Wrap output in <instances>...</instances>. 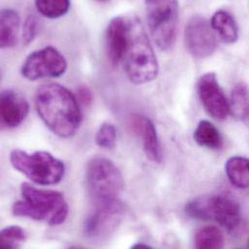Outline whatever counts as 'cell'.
Instances as JSON below:
<instances>
[{
	"instance_id": "6da1fadb",
	"label": "cell",
	"mask_w": 249,
	"mask_h": 249,
	"mask_svg": "<svg viewBox=\"0 0 249 249\" xmlns=\"http://www.w3.org/2000/svg\"><path fill=\"white\" fill-rule=\"evenodd\" d=\"M35 106L43 123L58 137H72L82 124L78 98L59 84L41 86L35 94Z\"/></svg>"
},
{
	"instance_id": "7a4b0ae2",
	"label": "cell",
	"mask_w": 249,
	"mask_h": 249,
	"mask_svg": "<svg viewBox=\"0 0 249 249\" xmlns=\"http://www.w3.org/2000/svg\"><path fill=\"white\" fill-rule=\"evenodd\" d=\"M20 191L22 200L13 205L14 215L45 221L50 226L64 223L69 208L62 193L38 189L26 182L21 184Z\"/></svg>"
},
{
	"instance_id": "3957f363",
	"label": "cell",
	"mask_w": 249,
	"mask_h": 249,
	"mask_svg": "<svg viewBox=\"0 0 249 249\" xmlns=\"http://www.w3.org/2000/svg\"><path fill=\"white\" fill-rule=\"evenodd\" d=\"M129 19V39L124 56V67L128 79L142 85L156 79L159 66L148 37L137 18Z\"/></svg>"
},
{
	"instance_id": "277c9868",
	"label": "cell",
	"mask_w": 249,
	"mask_h": 249,
	"mask_svg": "<svg viewBox=\"0 0 249 249\" xmlns=\"http://www.w3.org/2000/svg\"><path fill=\"white\" fill-rule=\"evenodd\" d=\"M87 187L94 206L119 200L124 179L116 164L103 157L91 159L87 168Z\"/></svg>"
},
{
	"instance_id": "5b68a950",
	"label": "cell",
	"mask_w": 249,
	"mask_h": 249,
	"mask_svg": "<svg viewBox=\"0 0 249 249\" xmlns=\"http://www.w3.org/2000/svg\"><path fill=\"white\" fill-rule=\"evenodd\" d=\"M12 166L31 181L39 185L59 183L65 174V165L48 151L28 153L14 149L10 154Z\"/></svg>"
},
{
	"instance_id": "8992f818",
	"label": "cell",
	"mask_w": 249,
	"mask_h": 249,
	"mask_svg": "<svg viewBox=\"0 0 249 249\" xmlns=\"http://www.w3.org/2000/svg\"><path fill=\"white\" fill-rule=\"evenodd\" d=\"M185 213L194 219L215 220L228 231L236 230L242 221L240 205L225 195L198 197L185 206Z\"/></svg>"
},
{
	"instance_id": "52a82bcc",
	"label": "cell",
	"mask_w": 249,
	"mask_h": 249,
	"mask_svg": "<svg viewBox=\"0 0 249 249\" xmlns=\"http://www.w3.org/2000/svg\"><path fill=\"white\" fill-rule=\"evenodd\" d=\"M145 12L154 42L159 49L170 50L177 40L178 0H145Z\"/></svg>"
},
{
	"instance_id": "ba28073f",
	"label": "cell",
	"mask_w": 249,
	"mask_h": 249,
	"mask_svg": "<svg viewBox=\"0 0 249 249\" xmlns=\"http://www.w3.org/2000/svg\"><path fill=\"white\" fill-rule=\"evenodd\" d=\"M67 70L64 55L55 48L49 46L31 53L24 60L20 72L23 78L37 81L45 78H58Z\"/></svg>"
},
{
	"instance_id": "9c48e42d",
	"label": "cell",
	"mask_w": 249,
	"mask_h": 249,
	"mask_svg": "<svg viewBox=\"0 0 249 249\" xmlns=\"http://www.w3.org/2000/svg\"><path fill=\"white\" fill-rule=\"evenodd\" d=\"M94 207L93 213L86 219L84 230L89 239L102 241L118 229L124 215V206L119 199Z\"/></svg>"
},
{
	"instance_id": "30bf717a",
	"label": "cell",
	"mask_w": 249,
	"mask_h": 249,
	"mask_svg": "<svg viewBox=\"0 0 249 249\" xmlns=\"http://www.w3.org/2000/svg\"><path fill=\"white\" fill-rule=\"evenodd\" d=\"M211 22L202 16H193L186 23L184 42L188 53L196 58H206L214 53L217 40Z\"/></svg>"
},
{
	"instance_id": "8fae6325",
	"label": "cell",
	"mask_w": 249,
	"mask_h": 249,
	"mask_svg": "<svg viewBox=\"0 0 249 249\" xmlns=\"http://www.w3.org/2000/svg\"><path fill=\"white\" fill-rule=\"evenodd\" d=\"M198 94L207 112L217 121H224L230 114L228 102L214 73L203 75L198 82Z\"/></svg>"
},
{
	"instance_id": "7c38bea8",
	"label": "cell",
	"mask_w": 249,
	"mask_h": 249,
	"mask_svg": "<svg viewBox=\"0 0 249 249\" xmlns=\"http://www.w3.org/2000/svg\"><path fill=\"white\" fill-rule=\"evenodd\" d=\"M129 39V19L116 17L111 19L106 31V46L109 60L113 66L118 65L124 56Z\"/></svg>"
},
{
	"instance_id": "4fadbf2b",
	"label": "cell",
	"mask_w": 249,
	"mask_h": 249,
	"mask_svg": "<svg viewBox=\"0 0 249 249\" xmlns=\"http://www.w3.org/2000/svg\"><path fill=\"white\" fill-rule=\"evenodd\" d=\"M29 113L26 99L18 92L7 89L1 93V124L5 128H15L20 124Z\"/></svg>"
},
{
	"instance_id": "5bb4252c",
	"label": "cell",
	"mask_w": 249,
	"mask_h": 249,
	"mask_svg": "<svg viewBox=\"0 0 249 249\" xmlns=\"http://www.w3.org/2000/svg\"><path fill=\"white\" fill-rule=\"evenodd\" d=\"M130 125L133 131L142 138L146 157L154 163H160L162 160V150L152 122L145 116L133 115L130 120Z\"/></svg>"
},
{
	"instance_id": "9a60e30c",
	"label": "cell",
	"mask_w": 249,
	"mask_h": 249,
	"mask_svg": "<svg viewBox=\"0 0 249 249\" xmlns=\"http://www.w3.org/2000/svg\"><path fill=\"white\" fill-rule=\"evenodd\" d=\"M213 29L218 33L223 42L233 44L239 38V27L235 18L225 10L216 11L211 20Z\"/></svg>"
},
{
	"instance_id": "2e32d148",
	"label": "cell",
	"mask_w": 249,
	"mask_h": 249,
	"mask_svg": "<svg viewBox=\"0 0 249 249\" xmlns=\"http://www.w3.org/2000/svg\"><path fill=\"white\" fill-rule=\"evenodd\" d=\"M1 33L0 44L2 49L14 47L18 42V34L20 25V18L13 9L7 8L1 11Z\"/></svg>"
},
{
	"instance_id": "e0dca14e",
	"label": "cell",
	"mask_w": 249,
	"mask_h": 249,
	"mask_svg": "<svg viewBox=\"0 0 249 249\" xmlns=\"http://www.w3.org/2000/svg\"><path fill=\"white\" fill-rule=\"evenodd\" d=\"M226 175L237 188L249 187V159L242 156H234L227 160L225 165Z\"/></svg>"
},
{
	"instance_id": "ac0fdd59",
	"label": "cell",
	"mask_w": 249,
	"mask_h": 249,
	"mask_svg": "<svg viewBox=\"0 0 249 249\" xmlns=\"http://www.w3.org/2000/svg\"><path fill=\"white\" fill-rule=\"evenodd\" d=\"M195 142L210 149H219L223 145V138L219 130L209 121H201L194 131Z\"/></svg>"
},
{
	"instance_id": "d6986e66",
	"label": "cell",
	"mask_w": 249,
	"mask_h": 249,
	"mask_svg": "<svg viewBox=\"0 0 249 249\" xmlns=\"http://www.w3.org/2000/svg\"><path fill=\"white\" fill-rule=\"evenodd\" d=\"M195 248L199 249H223L225 246L224 236L214 226H206L199 229L194 238Z\"/></svg>"
},
{
	"instance_id": "ffe728a7",
	"label": "cell",
	"mask_w": 249,
	"mask_h": 249,
	"mask_svg": "<svg viewBox=\"0 0 249 249\" xmlns=\"http://www.w3.org/2000/svg\"><path fill=\"white\" fill-rule=\"evenodd\" d=\"M230 112L235 118L245 121L249 115V89L244 84H238L233 89L230 102Z\"/></svg>"
},
{
	"instance_id": "44dd1931",
	"label": "cell",
	"mask_w": 249,
	"mask_h": 249,
	"mask_svg": "<svg viewBox=\"0 0 249 249\" xmlns=\"http://www.w3.org/2000/svg\"><path fill=\"white\" fill-rule=\"evenodd\" d=\"M38 12L48 18H58L66 15L70 0H34Z\"/></svg>"
},
{
	"instance_id": "7402d4cb",
	"label": "cell",
	"mask_w": 249,
	"mask_h": 249,
	"mask_svg": "<svg viewBox=\"0 0 249 249\" xmlns=\"http://www.w3.org/2000/svg\"><path fill=\"white\" fill-rule=\"evenodd\" d=\"M27 238L26 232L19 226L12 225L4 228L0 233V244L2 249H17Z\"/></svg>"
},
{
	"instance_id": "603a6c76",
	"label": "cell",
	"mask_w": 249,
	"mask_h": 249,
	"mask_svg": "<svg viewBox=\"0 0 249 249\" xmlns=\"http://www.w3.org/2000/svg\"><path fill=\"white\" fill-rule=\"evenodd\" d=\"M117 129L115 125L110 123H105L100 126L96 133V143L103 148H113L117 142Z\"/></svg>"
},
{
	"instance_id": "cb8c5ba5",
	"label": "cell",
	"mask_w": 249,
	"mask_h": 249,
	"mask_svg": "<svg viewBox=\"0 0 249 249\" xmlns=\"http://www.w3.org/2000/svg\"><path fill=\"white\" fill-rule=\"evenodd\" d=\"M38 32V19L34 15H29L22 27V42L24 45L30 44L36 37Z\"/></svg>"
},
{
	"instance_id": "d4e9b609",
	"label": "cell",
	"mask_w": 249,
	"mask_h": 249,
	"mask_svg": "<svg viewBox=\"0 0 249 249\" xmlns=\"http://www.w3.org/2000/svg\"><path fill=\"white\" fill-rule=\"evenodd\" d=\"M78 97L84 104H90L92 101V93L87 87H81L78 89Z\"/></svg>"
},
{
	"instance_id": "484cf974",
	"label": "cell",
	"mask_w": 249,
	"mask_h": 249,
	"mask_svg": "<svg viewBox=\"0 0 249 249\" xmlns=\"http://www.w3.org/2000/svg\"><path fill=\"white\" fill-rule=\"evenodd\" d=\"M132 249H151L149 246L147 245H143V244H137V245H134L132 247Z\"/></svg>"
},
{
	"instance_id": "4316f807",
	"label": "cell",
	"mask_w": 249,
	"mask_h": 249,
	"mask_svg": "<svg viewBox=\"0 0 249 249\" xmlns=\"http://www.w3.org/2000/svg\"><path fill=\"white\" fill-rule=\"evenodd\" d=\"M245 122H246V123H247V124H249V116H248V117H247V119L245 120Z\"/></svg>"
},
{
	"instance_id": "83f0119b",
	"label": "cell",
	"mask_w": 249,
	"mask_h": 249,
	"mask_svg": "<svg viewBox=\"0 0 249 249\" xmlns=\"http://www.w3.org/2000/svg\"><path fill=\"white\" fill-rule=\"evenodd\" d=\"M96 1H98V2H105V1H107V0H96Z\"/></svg>"
},
{
	"instance_id": "f1b7e54d",
	"label": "cell",
	"mask_w": 249,
	"mask_h": 249,
	"mask_svg": "<svg viewBox=\"0 0 249 249\" xmlns=\"http://www.w3.org/2000/svg\"><path fill=\"white\" fill-rule=\"evenodd\" d=\"M248 247L249 248V243H248Z\"/></svg>"
}]
</instances>
